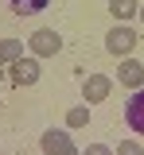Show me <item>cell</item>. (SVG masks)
<instances>
[{"mask_svg":"<svg viewBox=\"0 0 144 155\" xmlns=\"http://www.w3.org/2000/svg\"><path fill=\"white\" fill-rule=\"evenodd\" d=\"M27 51L35 58H55L62 51V35L59 31H51V27H39V31H31L27 35Z\"/></svg>","mask_w":144,"mask_h":155,"instance_id":"1","label":"cell"},{"mask_svg":"<svg viewBox=\"0 0 144 155\" xmlns=\"http://www.w3.org/2000/svg\"><path fill=\"white\" fill-rule=\"evenodd\" d=\"M132 47H136V27H129V23L109 27V35H105V51H109V54L129 58V54H132Z\"/></svg>","mask_w":144,"mask_h":155,"instance_id":"2","label":"cell"},{"mask_svg":"<svg viewBox=\"0 0 144 155\" xmlns=\"http://www.w3.org/2000/svg\"><path fill=\"white\" fill-rule=\"evenodd\" d=\"M39 147H43V155H78V147H74L66 128H47L39 136Z\"/></svg>","mask_w":144,"mask_h":155,"instance_id":"3","label":"cell"},{"mask_svg":"<svg viewBox=\"0 0 144 155\" xmlns=\"http://www.w3.org/2000/svg\"><path fill=\"white\" fill-rule=\"evenodd\" d=\"M8 78H12V85H35L39 81V58L23 54L16 62H8Z\"/></svg>","mask_w":144,"mask_h":155,"instance_id":"4","label":"cell"},{"mask_svg":"<svg viewBox=\"0 0 144 155\" xmlns=\"http://www.w3.org/2000/svg\"><path fill=\"white\" fill-rule=\"evenodd\" d=\"M109 89H113V78H109V74H90V78H82V101H86V105L105 101Z\"/></svg>","mask_w":144,"mask_h":155,"instance_id":"5","label":"cell"},{"mask_svg":"<svg viewBox=\"0 0 144 155\" xmlns=\"http://www.w3.org/2000/svg\"><path fill=\"white\" fill-rule=\"evenodd\" d=\"M113 78L121 81L125 89H140V85H144V62H140V58H132V54L121 58V66H117V74H113Z\"/></svg>","mask_w":144,"mask_h":155,"instance_id":"6","label":"cell"},{"mask_svg":"<svg viewBox=\"0 0 144 155\" xmlns=\"http://www.w3.org/2000/svg\"><path fill=\"white\" fill-rule=\"evenodd\" d=\"M125 120H129V128H132L136 136H144V85L132 89L129 105H125Z\"/></svg>","mask_w":144,"mask_h":155,"instance_id":"7","label":"cell"},{"mask_svg":"<svg viewBox=\"0 0 144 155\" xmlns=\"http://www.w3.org/2000/svg\"><path fill=\"white\" fill-rule=\"evenodd\" d=\"M109 16L129 23L132 16H140V4H136V0H109Z\"/></svg>","mask_w":144,"mask_h":155,"instance_id":"8","label":"cell"},{"mask_svg":"<svg viewBox=\"0 0 144 155\" xmlns=\"http://www.w3.org/2000/svg\"><path fill=\"white\" fill-rule=\"evenodd\" d=\"M23 47H27V43H20V39H0V62L8 66V62L23 58Z\"/></svg>","mask_w":144,"mask_h":155,"instance_id":"9","label":"cell"},{"mask_svg":"<svg viewBox=\"0 0 144 155\" xmlns=\"http://www.w3.org/2000/svg\"><path fill=\"white\" fill-rule=\"evenodd\" d=\"M8 4H12L16 16H35V12H43L51 0H8Z\"/></svg>","mask_w":144,"mask_h":155,"instance_id":"10","label":"cell"},{"mask_svg":"<svg viewBox=\"0 0 144 155\" xmlns=\"http://www.w3.org/2000/svg\"><path fill=\"white\" fill-rule=\"evenodd\" d=\"M86 124H90V109L86 105H78V109L66 113V128H86Z\"/></svg>","mask_w":144,"mask_h":155,"instance_id":"11","label":"cell"},{"mask_svg":"<svg viewBox=\"0 0 144 155\" xmlns=\"http://www.w3.org/2000/svg\"><path fill=\"white\" fill-rule=\"evenodd\" d=\"M113 155H144V147H140V140H121L113 147Z\"/></svg>","mask_w":144,"mask_h":155,"instance_id":"12","label":"cell"},{"mask_svg":"<svg viewBox=\"0 0 144 155\" xmlns=\"http://www.w3.org/2000/svg\"><path fill=\"white\" fill-rule=\"evenodd\" d=\"M82 155H113V147H109V143H90Z\"/></svg>","mask_w":144,"mask_h":155,"instance_id":"13","label":"cell"},{"mask_svg":"<svg viewBox=\"0 0 144 155\" xmlns=\"http://www.w3.org/2000/svg\"><path fill=\"white\" fill-rule=\"evenodd\" d=\"M140 19H144V8H140Z\"/></svg>","mask_w":144,"mask_h":155,"instance_id":"14","label":"cell"}]
</instances>
